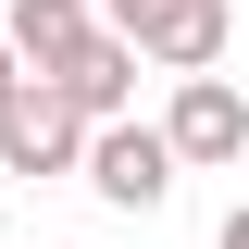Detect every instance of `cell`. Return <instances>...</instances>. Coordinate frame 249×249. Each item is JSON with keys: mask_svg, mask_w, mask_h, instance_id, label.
<instances>
[{"mask_svg": "<svg viewBox=\"0 0 249 249\" xmlns=\"http://www.w3.org/2000/svg\"><path fill=\"white\" fill-rule=\"evenodd\" d=\"M162 150H175V175H224V162L249 150L237 75H175V100H162Z\"/></svg>", "mask_w": 249, "mask_h": 249, "instance_id": "obj_2", "label": "cell"}, {"mask_svg": "<svg viewBox=\"0 0 249 249\" xmlns=\"http://www.w3.org/2000/svg\"><path fill=\"white\" fill-rule=\"evenodd\" d=\"M88 25H100L88 0H13V13H0V50L25 62V75H62V62L88 50Z\"/></svg>", "mask_w": 249, "mask_h": 249, "instance_id": "obj_6", "label": "cell"}, {"mask_svg": "<svg viewBox=\"0 0 249 249\" xmlns=\"http://www.w3.org/2000/svg\"><path fill=\"white\" fill-rule=\"evenodd\" d=\"M100 37H124L137 62H162V75H212L224 37H237V13L224 0H88Z\"/></svg>", "mask_w": 249, "mask_h": 249, "instance_id": "obj_1", "label": "cell"}, {"mask_svg": "<svg viewBox=\"0 0 249 249\" xmlns=\"http://www.w3.org/2000/svg\"><path fill=\"white\" fill-rule=\"evenodd\" d=\"M75 162H88V124L25 75V88L0 100V175H75Z\"/></svg>", "mask_w": 249, "mask_h": 249, "instance_id": "obj_4", "label": "cell"}, {"mask_svg": "<svg viewBox=\"0 0 249 249\" xmlns=\"http://www.w3.org/2000/svg\"><path fill=\"white\" fill-rule=\"evenodd\" d=\"M0 212H13V187H0Z\"/></svg>", "mask_w": 249, "mask_h": 249, "instance_id": "obj_9", "label": "cell"}, {"mask_svg": "<svg viewBox=\"0 0 249 249\" xmlns=\"http://www.w3.org/2000/svg\"><path fill=\"white\" fill-rule=\"evenodd\" d=\"M37 88H50V100H62L75 124H124V112H137V50L88 25V50L62 62V75H37Z\"/></svg>", "mask_w": 249, "mask_h": 249, "instance_id": "obj_5", "label": "cell"}, {"mask_svg": "<svg viewBox=\"0 0 249 249\" xmlns=\"http://www.w3.org/2000/svg\"><path fill=\"white\" fill-rule=\"evenodd\" d=\"M75 175L100 187V199H112V212H162V199H175V150H162V124H88V162H75Z\"/></svg>", "mask_w": 249, "mask_h": 249, "instance_id": "obj_3", "label": "cell"}, {"mask_svg": "<svg viewBox=\"0 0 249 249\" xmlns=\"http://www.w3.org/2000/svg\"><path fill=\"white\" fill-rule=\"evenodd\" d=\"M13 88H25V62H13V50H0V100H13Z\"/></svg>", "mask_w": 249, "mask_h": 249, "instance_id": "obj_8", "label": "cell"}, {"mask_svg": "<svg viewBox=\"0 0 249 249\" xmlns=\"http://www.w3.org/2000/svg\"><path fill=\"white\" fill-rule=\"evenodd\" d=\"M212 249H249V199H237V212H224V237H212Z\"/></svg>", "mask_w": 249, "mask_h": 249, "instance_id": "obj_7", "label": "cell"}]
</instances>
